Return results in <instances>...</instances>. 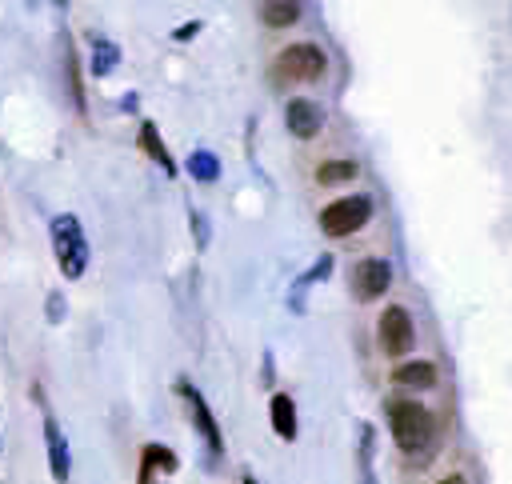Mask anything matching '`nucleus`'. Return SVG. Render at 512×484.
I'll list each match as a JSON object with an SVG mask.
<instances>
[{
    "label": "nucleus",
    "instance_id": "1",
    "mask_svg": "<svg viewBox=\"0 0 512 484\" xmlns=\"http://www.w3.org/2000/svg\"><path fill=\"white\" fill-rule=\"evenodd\" d=\"M384 412H388V432H392V440H396L400 452L420 456V452L432 448V440H436V420H432V412H428L420 400L392 396V400L384 404Z\"/></svg>",
    "mask_w": 512,
    "mask_h": 484
},
{
    "label": "nucleus",
    "instance_id": "2",
    "mask_svg": "<svg viewBox=\"0 0 512 484\" xmlns=\"http://www.w3.org/2000/svg\"><path fill=\"white\" fill-rule=\"evenodd\" d=\"M48 236H52V252H56L60 276L64 280H80L88 272V260H92V248H88L80 216L76 212H56L52 224H48Z\"/></svg>",
    "mask_w": 512,
    "mask_h": 484
},
{
    "label": "nucleus",
    "instance_id": "3",
    "mask_svg": "<svg viewBox=\"0 0 512 484\" xmlns=\"http://www.w3.org/2000/svg\"><path fill=\"white\" fill-rule=\"evenodd\" d=\"M176 392H180V400H184V408H188V416H192V428H196L200 444H204V460H208V468H216L220 456H224V436H220V424H216L208 400H204L200 388H196L192 380H184V376L176 380Z\"/></svg>",
    "mask_w": 512,
    "mask_h": 484
},
{
    "label": "nucleus",
    "instance_id": "4",
    "mask_svg": "<svg viewBox=\"0 0 512 484\" xmlns=\"http://www.w3.org/2000/svg\"><path fill=\"white\" fill-rule=\"evenodd\" d=\"M368 220H372V196H364V192H356V196H340V200H332V204L320 212V228H324V236H336V240L360 232Z\"/></svg>",
    "mask_w": 512,
    "mask_h": 484
},
{
    "label": "nucleus",
    "instance_id": "5",
    "mask_svg": "<svg viewBox=\"0 0 512 484\" xmlns=\"http://www.w3.org/2000/svg\"><path fill=\"white\" fill-rule=\"evenodd\" d=\"M276 76L280 80H304V84H312V80H320L324 76V68H328V56H324V48L320 44H288V48H280V56H276Z\"/></svg>",
    "mask_w": 512,
    "mask_h": 484
},
{
    "label": "nucleus",
    "instance_id": "6",
    "mask_svg": "<svg viewBox=\"0 0 512 484\" xmlns=\"http://www.w3.org/2000/svg\"><path fill=\"white\" fill-rule=\"evenodd\" d=\"M376 340H380V352H384V356H392V360L408 356L412 344H416V328H412L408 308L388 304V308L380 312V320H376Z\"/></svg>",
    "mask_w": 512,
    "mask_h": 484
},
{
    "label": "nucleus",
    "instance_id": "7",
    "mask_svg": "<svg viewBox=\"0 0 512 484\" xmlns=\"http://www.w3.org/2000/svg\"><path fill=\"white\" fill-rule=\"evenodd\" d=\"M32 400H36V404H40V412H44V448H48V472H52V480H56V484H68V476H72V452H68V440H64V432H60V424H56L52 408L44 404L40 388H32Z\"/></svg>",
    "mask_w": 512,
    "mask_h": 484
},
{
    "label": "nucleus",
    "instance_id": "8",
    "mask_svg": "<svg viewBox=\"0 0 512 484\" xmlns=\"http://www.w3.org/2000/svg\"><path fill=\"white\" fill-rule=\"evenodd\" d=\"M388 288H392V264L384 256H364L352 268V292H356V300H376Z\"/></svg>",
    "mask_w": 512,
    "mask_h": 484
},
{
    "label": "nucleus",
    "instance_id": "9",
    "mask_svg": "<svg viewBox=\"0 0 512 484\" xmlns=\"http://www.w3.org/2000/svg\"><path fill=\"white\" fill-rule=\"evenodd\" d=\"M284 124H288V132L296 140H312L324 128V108L316 100H308V96H292L284 104Z\"/></svg>",
    "mask_w": 512,
    "mask_h": 484
},
{
    "label": "nucleus",
    "instance_id": "10",
    "mask_svg": "<svg viewBox=\"0 0 512 484\" xmlns=\"http://www.w3.org/2000/svg\"><path fill=\"white\" fill-rule=\"evenodd\" d=\"M176 468H180V456L168 444H144L136 464V484H164V476H172Z\"/></svg>",
    "mask_w": 512,
    "mask_h": 484
},
{
    "label": "nucleus",
    "instance_id": "11",
    "mask_svg": "<svg viewBox=\"0 0 512 484\" xmlns=\"http://www.w3.org/2000/svg\"><path fill=\"white\" fill-rule=\"evenodd\" d=\"M332 264H336V260L324 252V256H316V260H312V268H308V272H300V276L292 280V288H288V308H292V312H304V292H308L312 284L328 280V276H332Z\"/></svg>",
    "mask_w": 512,
    "mask_h": 484
},
{
    "label": "nucleus",
    "instance_id": "12",
    "mask_svg": "<svg viewBox=\"0 0 512 484\" xmlns=\"http://www.w3.org/2000/svg\"><path fill=\"white\" fill-rule=\"evenodd\" d=\"M392 384L396 388H412V392H424L436 384V364L432 360H400L392 368Z\"/></svg>",
    "mask_w": 512,
    "mask_h": 484
},
{
    "label": "nucleus",
    "instance_id": "13",
    "mask_svg": "<svg viewBox=\"0 0 512 484\" xmlns=\"http://www.w3.org/2000/svg\"><path fill=\"white\" fill-rule=\"evenodd\" d=\"M268 420H272V432H276L280 440H296L300 424H296V404H292L288 392H272V400H268Z\"/></svg>",
    "mask_w": 512,
    "mask_h": 484
},
{
    "label": "nucleus",
    "instance_id": "14",
    "mask_svg": "<svg viewBox=\"0 0 512 484\" xmlns=\"http://www.w3.org/2000/svg\"><path fill=\"white\" fill-rule=\"evenodd\" d=\"M372 456H376V428L360 420V428H356V476H360V484H376Z\"/></svg>",
    "mask_w": 512,
    "mask_h": 484
},
{
    "label": "nucleus",
    "instance_id": "15",
    "mask_svg": "<svg viewBox=\"0 0 512 484\" xmlns=\"http://www.w3.org/2000/svg\"><path fill=\"white\" fill-rule=\"evenodd\" d=\"M64 88H68V104L76 112H84V80H80V60H76V44L72 36H64Z\"/></svg>",
    "mask_w": 512,
    "mask_h": 484
},
{
    "label": "nucleus",
    "instance_id": "16",
    "mask_svg": "<svg viewBox=\"0 0 512 484\" xmlns=\"http://www.w3.org/2000/svg\"><path fill=\"white\" fill-rule=\"evenodd\" d=\"M136 140H140V148H144V152L164 168V176H176V172H180V168H176V160H172V152H168V148H164V140H160V128H156L152 120H140V136H136Z\"/></svg>",
    "mask_w": 512,
    "mask_h": 484
},
{
    "label": "nucleus",
    "instance_id": "17",
    "mask_svg": "<svg viewBox=\"0 0 512 484\" xmlns=\"http://www.w3.org/2000/svg\"><path fill=\"white\" fill-rule=\"evenodd\" d=\"M88 40H92L88 72H92V76H112V72L120 68V48H116V40H108V36H88Z\"/></svg>",
    "mask_w": 512,
    "mask_h": 484
},
{
    "label": "nucleus",
    "instance_id": "18",
    "mask_svg": "<svg viewBox=\"0 0 512 484\" xmlns=\"http://www.w3.org/2000/svg\"><path fill=\"white\" fill-rule=\"evenodd\" d=\"M300 20V4L296 0H264L260 4V24L264 28H292Z\"/></svg>",
    "mask_w": 512,
    "mask_h": 484
},
{
    "label": "nucleus",
    "instance_id": "19",
    "mask_svg": "<svg viewBox=\"0 0 512 484\" xmlns=\"http://www.w3.org/2000/svg\"><path fill=\"white\" fill-rule=\"evenodd\" d=\"M184 168H188V176H192V180H200V184H212V180H220V156H216V152H208V148H196V152H188Z\"/></svg>",
    "mask_w": 512,
    "mask_h": 484
},
{
    "label": "nucleus",
    "instance_id": "20",
    "mask_svg": "<svg viewBox=\"0 0 512 484\" xmlns=\"http://www.w3.org/2000/svg\"><path fill=\"white\" fill-rule=\"evenodd\" d=\"M356 160H324L320 168H316V180L320 184H344V180H356Z\"/></svg>",
    "mask_w": 512,
    "mask_h": 484
},
{
    "label": "nucleus",
    "instance_id": "21",
    "mask_svg": "<svg viewBox=\"0 0 512 484\" xmlns=\"http://www.w3.org/2000/svg\"><path fill=\"white\" fill-rule=\"evenodd\" d=\"M192 240H196V248H208V216L200 212V208H192Z\"/></svg>",
    "mask_w": 512,
    "mask_h": 484
},
{
    "label": "nucleus",
    "instance_id": "22",
    "mask_svg": "<svg viewBox=\"0 0 512 484\" xmlns=\"http://www.w3.org/2000/svg\"><path fill=\"white\" fill-rule=\"evenodd\" d=\"M200 28H204V24H200V20H184V24H180V28H176V32H172V40H180V44H184V40H192V36H196V32H200Z\"/></svg>",
    "mask_w": 512,
    "mask_h": 484
},
{
    "label": "nucleus",
    "instance_id": "23",
    "mask_svg": "<svg viewBox=\"0 0 512 484\" xmlns=\"http://www.w3.org/2000/svg\"><path fill=\"white\" fill-rule=\"evenodd\" d=\"M48 320H52V324L64 320V300H60V292H48Z\"/></svg>",
    "mask_w": 512,
    "mask_h": 484
},
{
    "label": "nucleus",
    "instance_id": "24",
    "mask_svg": "<svg viewBox=\"0 0 512 484\" xmlns=\"http://www.w3.org/2000/svg\"><path fill=\"white\" fill-rule=\"evenodd\" d=\"M120 112H136V92H124L120 96Z\"/></svg>",
    "mask_w": 512,
    "mask_h": 484
},
{
    "label": "nucleus",
    "instance_id": "25",
    "mask_svg": "<svg viewBox=\"0 0 512 484\" xmlns=\"http://www.w3.org/2000/svg\"><path fill=\"white\" fill-rule=\"evenodd\" d=\"M440 484H468V480H464V476H460V472H452V476H444V480H440Z\"/></svg>",
    "mask_w": 512,
    "mask_h": 484
},
{
    "label": "nucleus",
    "instance_id": "26",
    "mask_svg": "<svg viewBox=\"0 0 512 484\" xmlns=\"http://www.w3.org/2000/svg\"><path fill=\"white\" fill-rule=\"evenodd\" d=\"M240 484H256V476H252V472H244V476H240Z\"/></svg>",
    "mask_w": 512,
    "mask_h": 484
},
{
    "label": "nucleus",
    "instance_id": "27",
    "mask_svg": "<svg viewBox=\"0 0 512 484\" xmlns=\"http://www.w3.org/2000/svg\"><path fill=\"white\" fill-rule=\"evenodd\" d=\"M0 444H4V440H0Z\"/></svg>",
    "mask_w": 512,
    "mask_h": 484
}]
</instances>
